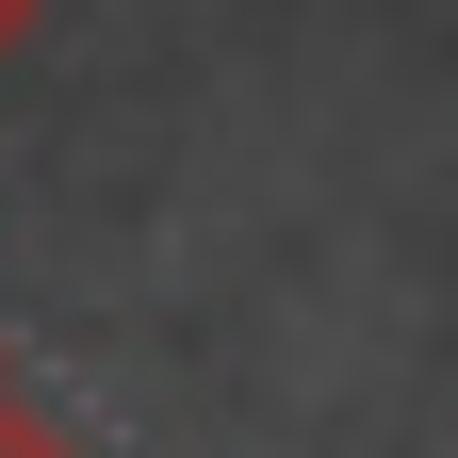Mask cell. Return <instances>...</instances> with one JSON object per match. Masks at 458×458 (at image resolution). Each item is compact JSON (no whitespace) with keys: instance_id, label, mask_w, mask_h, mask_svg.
<instances>
[{"instance_id":"6da1fadb","label":"cell","mask_w":458,"mask_h":458,"mask_svg":"<svg viewBox=\"0 0 458 458\" xmlns=\"http://www.w3.org/2000/svg\"><path fill=\"white\" fill-rule=\"evenodd\" d=\"M0 458H82V442H66V426H49V410H33V393H0Z\"/></svg>"},{"instance_id":"7a4b0ae2","label":"cell","mask_w":458,"mask_h":458,"mask_svg":"<svg viewBox=\"0 0 458 458\" xmlns=\"http://www.w3.org/2000/svg\"><path fill=\"white\" fill-rule=\"evenodd\" d=\"M17 33H33V0H0V49H17Z\"/></svg>"},{"instance_id":"3957f363","label":"cell","mask_w":458,"mask_h":458,"mask_svg":"<svg viewBox=\"0 0 458 458\" xmlns=\"http://www.w3.org/2000/svg\"><path fill=\"white\" fill-rule=\"evenodd\" d=\"M0 393H17V344H0Z\"/></svg>"}]
</instances>
